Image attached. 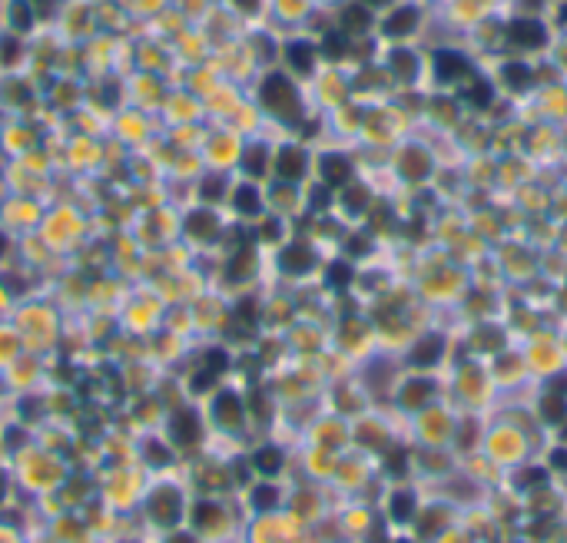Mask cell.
Listing matches in <instances>:
<instances>
[{
    "instance_id": "obj_1",
    "label": "cell",
    "mask_w": 567,
    "mask_h": 543,
    "mask_svg": "<svg viewBox=\"0 0 567 543\" xmlns=\"http://www.w3.org/2000/svg\"><path fill=\"white\" fill-rule=\"evenodd\" d=\"M262 103H266V110L286 116V120H292V116L298 113L296 90H292V83H288L286 77H279V73L266 77V83H262Z\"/></svg>"
},
{
    "instance_id": "obj_2",
    "label": "cell",
    "mask_w": 567,
    "mask_h": 543,
    "mask_svg": "<svg viewBox=\"0 0 567 543\" xmlns=\"http://www.w3.org/2000/svg\"><path fill=\"white\" fill-rule=\"evenodd\" d=\"M508 37L511 43H518V47H541L544 43V27H541L538 20H514L508 27Z\"/></svg>"
},
{
    "instance_id": "obj_3",
    "label": "cell",
    "mask_w": 567,
    "mask_h": 543,
    "mask_svg": "<svg viewBox=\"0 0 567 543\" xmlns=\"http://www.w3.org/2000/svg\"><path fill=\"white\" fill-rule=\"evenodd\" d=\"M150 510H153V517L160 520V524H176L180 520V494L176 490H156L153 494V504H150Z\"/></svg>"
},
{
    "instance_id": "obj_4",
    "label": "cell",
    "mask_w": 567,
    "mask_h": 543,
    "mask_svg": "<svg viewBox=\"0 0 567 543\" xmlns=\"http://www.w3.org/2000/svg\"><path fill=\"white\" fill-rule=\"evenodd\" d=\"M468 60L462 57V53H454V50H438L435 53V73H438V80H458L468 73Z\"/></svg>"
},
{
    "instance_id": "obj_5",
    "label": "cell",
    "mask_w": 567,
    "mask_h": 543,
    "mask_svg": "<svg viewBox=\"0 0 567 543\" xmlns=\"http://www.w3.org/2000/svg\"><path fill=\"white\" fill-rule=\"evenodd\" d=\"M276 172H279V179H282V182L302 179V172H306V156H302V149H296V146L282 149V153H279V162H276Z\"/></svg>"
},
{
    "instance_id": "obj_6",
    "label": "cell",
    "mask_w": 567,
    "mask_h": 543,
    "mask_svg": "<svg viewBox=\"0 0 567 543\" xmlns=\"http://www.w3.org/2000/svg\"><path fill=\"white\" fill-rule=\"evenodd\" d=\"M173 438H176V444H183V448H189V444L199 441V421H196L192 411H180L173 418Z\"/></svg>"
},
{
    "instance_id": "obj_7",
    "label": "cell",
    "mask_w": 567,
    "mask_h": 543,
    "mask_svg": "<svg viewBox=\"0 0 567 543\" xmlns=\"http://www.w3.org/2000/svg\"><path fill=\"white\" fill-rule=\"evenodd\" d=\"M442 352H444V342L438 338V334H428V338H422V342L412 348V364L428 368V364H435L438 358H442Z\"/></svg>"
},
{
    "instance_id": "obj_8",
    "label": "cell",
    "mask_w": 567,
    "mask_h": 543,
    "mask_svg": "<svg viewBox=\"0 0 567 543\" xmlns=\"http://www.w3.org/2000/svg\"><path fill=\"white\" fill-rule=\"evenodd\" d=\"M322 176H326L328 186H345L348 176H352V166H348L345 156L328 153V156H322Z\"/></svg>"
},
{
    "instance_id": "obj_9",
    "label": "cell",
    "mask_w": 567,
    "mask_h": 543,
    "mask_svg": "<svg viewBox=\"0 0 567 543\" xmlns=\"http://www.w3.org/2000/svg\"><path fill=\"white\" fill-rule=\"evenodd\" d=\"M216 418H219V424H226V428H239L242 424V404L236 394H219L216 398Z\"/></svg>"
},
{
    "instance_id": "obj_10",
    "label": "cell",
    "mask_w": 567,
    "mask_h": 543,
    "mask_svg": "<svg viewBox=\"0 0 567 543\" xmlns=\"http://www.w3.org/2000/svg\"><path fill=\"white\" fill-rule=\"evenodd\" d=\"M415 23H418V14H415L412 7H402L385 20V33H388V37H405V33L415 30Z\"/></svg>"
},
{
    "instance_id": "obj_11",
    "label": "cell",
    "mask_w": 567,
    "mask_h": 543,
    "mask_svg": "<svg viewBox=\"0 0 567 543\" xmlns=\"http://www.w3.org/2000/svg\"><path fill=\"white\" fill-rule=\"evenodd\" d=\"M282 268L292 272V275H302V272L312 268V252H308L306 246H288L286 252H282Z\"/></svg>"
},
{
    "instance_id": "obj_12",
    "label": "cell",
    "mask_w": 567,
    "mask_h": 543,
    "mask_svg": "<svg viewBox=\"0 0 567 543\" xmlns=\"http://www.w3.org/2000/svg\"><path fill=\"white\" fill-rule=\"evenodd\" d=\"M286 57H288V63H292V70L308 73V70H312V60H316V50L308 47V43H302V40H296V43L286 47Z\"/></svg>"
},
{
    "instance_id": "obj_13",
    "label": "cell",
    "mask_w": 567,
    "mask_h": 543,
    "mask_svg": "<svg viewBox=\"0 0 567 543\" xmlns=\"http://www.w3.org/2000/svg\"><path fill=\"white\" fill-rule=\"evenodd\" d=\"M402 172L408 179H425V176H428V156H425L422 149H408V153L402 156Z\"/></svg>"
},
{
    "instance_id": "obj_14",
    "label": "cell",
    "mask_w": 567,
    "mask_h": 543,
    "mask_svg": "<svg viewBox=\"0 0 567 543\" xmlns=\"http://www.w3.org/2000/svg\"><path fill=\"white\" fill-rule=\"evenodd\" d=\"M186 229L196 238H212L216 236V216L212 212H192L189 219H186Z\"/></svg>"
},
{
    "instance_id": "obj_15",
    "label": "cell",
    "mask_w": 567,
    "mask_h": 543,
    "mask_svg": "<svg viewBox=\"0 0 567 543\" xmlns=\"http://www.w3.org/2000/svg\"><path fill=\"white\" fill-rule=\"evenodd\" d=\"M252 464H256L259 474H279L282 454L276 448H259V450H256V458H252Z\"/></svg>"
},
{
    "instance_id": "obj_16",
    "label": "cell",
    "mask_w": 567,
    "mask_h": 543,
    "mask_svg": "<svg viewBox=\"0 0 567 543\" xmlns=\"http://www.w3.org/2000/svg\"><path fill=\"white\" fill-rule=\"evenodd\" d=\"M428 398H432V381H412V384H405L402 391V401L408 408H422Z\"/></svg>"
},
{
    "instance_id": "obj_17",
    "label": "cell",
    "mask_w": 567,
    "mask_h": 543,
    "mask_svg": "<svg viewBox=\"0 0 567 543\" xmlns=\"http://www.w3.org/2000/svg\"><path fill=\"white\" fill-rule=\"evenodd\" d=\"M342 23H345L348 33H362V30L372 23V17H368V10L365 7H345V14H342Z\"/></svg>"
},
{
    "instance_id": "obj_18",
    "label": "cell",
    "mask_w": 567,
    "mask_h": 543,
    "mask_svg": "<svg viewBox=\"0 0 567 543\" xmlns=\"http://www.w3.org/2000/svg\"><path fill=\"white\" fill-rule=\"evenodd\" d=\"M392 70L398 73V77H415V70H418V60H415V53H408V50H395L392 53Z\"/></svg>"
},
{
    "instance_id": "obj_19",
    "label": "cell",
    "mask_w": 567,
    "mask_h": 543,
    "mask_svg": "<svg viewBox=\"0 0 567 543\" xmlns=\"http://www.w3.org/2000/svg\"><path fill=\"white\" fill-rule=\"evenodd\" d=\"M236 209L246 212V216H256L259 212V192L252 189V186H239L236 189Z\"/></svg>"
},
{
    "instance_id": "obj_20",
    "label": "cell",
    "mask_w": 567,
    "mask_h": 543,
    "mask_svg": "<svg viewBox=\"0 0 567 543\" xmlns=\"http://www.w3.org/2000/svg\"><path fill=\"white\" fill-rule=\"evenodd\" d=\"M192 520H196V527L209 530V527H219L222 510L216 504H199V507H196V514H192Z\"/></svg>"
},
{
    "instance_id": "obj_21",
    "label": "cell",
    "mask_w": 567,
    "mask_h": 543,
    "mask_svg": "<svg viewBox=\"0 0 567 543\" xmlns=\"http://www.w3.org/2000/svg\"><path fill=\"white\" fill-rule=\"evenodd\" d=\"M10 20H14V27L17 30H30V23H33V10H30L27 0H14V4H10Z\"/></svg>"
},
{
    "instance_id": "obj_22",
    "label": "cell",
    "mask_w": 567,
    "mask_h": 543,
    "mask_svg": "<svg viewBox=\"0 0 567 543\" xmlns=\"http://www.w3.org/2000/svg\"><path fill=\"white\" fill-rule=\"evenodd\" d=\"M412 514H415V497L412 494H395L392 497V517L395 520H412Z\"/></svg>"
},
{
    "instance_id": "obj_23",
    "label": "cell",
    "mask_w": 567,
    "mask_h": 543,
    "mask_svg": "<svg viewBox=\"0 0 567 543\" xmlns=\"http://www.w3.org/2000/svg\"><path fill=\"white\" fill-rule=\"evenodd\" d=\"M504 80H508V86H514V90H524V86L531 83V70L524 67V63H508V67H504Z\"/></svg>"
},
{
    "instance_id": "obj_24",
    "label": "cell",
    "mask_w": 567,
    "mask_h": 543,
    "mask_svg": "<svg viewBox=\"0 0 567 543\" xmlns=\"http://www.w3.org/2000/svg\"><path fill=\"white\" fill-rule=\"evenodd\" d=\"M242 166H246L249 176H262V172H266V149H262V146H252L249 153L242 156Z\"/></svg>"
},
{
    "instance_id": "obj_25",
    "label": "cell",
    "mask_w": 567,
    "mask_h": 543,
    "mask_svg": "<svg viewBox=\"0 0 567 543\" xmlns=\"http://www.w3.org/2000/svg\"><path fill=\"white\" fill-rule=\"evenodd\" d=\"M322 50H326V57H332V60L345 57V37H342V33H328V37L322 40Z\"/></svg>"
},
{
    "instance_id": "obj_26",
    "label": "cell",
    "mask_w": 567,
    "mask_h": 543,
    "mask_svg": "<svg viewBox=\"0 0 567 543\" xmlns=\"http://www.w3.org/2000/svg\"><path fill=\"white\" fill-rule=\"evenodd\" d=\"M348 282H352V268H348L345 262H335V265L328 268V285H335V288H345Z\"/></svg>"
},
{
    "instance_id": "obj_27",
    "label": "cell",
    "mask_w": 567,
    "mask_h": 543,
    "mask_svg": "<svg viewBox=\"0 0 567 543\" xmlns=\"http://www.w3.org/2000/svg\"><path fill=\"white\" fill-rule=\"evenodd\" d=\"M541 414H544L548 421H561V418H564V401H561L558 394L544 398V401H541Z\"/></svg>"
},
{
    "instance_id": "obj_28",
    "label": "cell",
    "mask_w": 567,
    "mask_h": 543,
    "mask_svg": "<svg viewBox=\"0 0 567 543\" xmlns=\"http://www.w3.org/2000/svg\"><path fill=\"white\" fill-rule=\"evenodd\" d=\"M249 268H252V252H249V248L236 252V258L229 262V275H232V278H236V275H246Z\"/></svg>"
},
{
    "instance_id": "obj_29",
    "label": "cell",
    "mask_w": 567,
    "mask_h": 543,
    "mask_svg": "<svg viewBox=\"0 0 567 543\" xmlns=\"http://www.w3.org/2000/svg\"><path fill=\"white\" fill-rule=\"evenodd\" d=\"M345 206H348L352 212H362V209L368 206V192L362 189V186H352V189L345 192Z\"/></svg>"
},
{
    "instance_id": "obj_30",
    "label": "cell",
    "mask_w": 567,
    "mask_h": 543,
    "mask_svg": "<svg viewBox=\"0 0 567 543\" xmlns=\"http://www.w3.org/2000/svg\"><path fill=\"white\" fill-rule=\"evenodd\" d=\"M252 500H256V507H259V510H269V507H276L279 494H276V487H259V490L252 494Z\"/></svg>"
},
{
    "instance_id": "obj_31",
    "label": "cell",
    "mask_w": 567,
    "mask_h": 543,
    "mask_svg": "<svg viewBox=\"0 0 567 543\" xmlns=\"http://www.w3.org/2000/svg\"><path fill=\"white\" fill-rule=\"evenodd\" d=\"M17 57H20V43L14 37H7V40H0V63H17Z\"/></svg>"
},
{
    "instance_id": "obj_32",
    "label": "cell",
    "mask_w": 567,
    "mask_h": 543,
    "mask_svg": "<svg viewBox=\"0 0 567 543\" xmlns=\"http://www.w3.org/2000/svg\"><path fill=\"white\" fill-rule=\"evenodd\" d=\"M222 189H226V179H222V176H212V179L202 182V199H219Z\"/></svg>"
},
{
    "instance_id": "obj_33",
    "label": "cell",
    "mask_w": 567,
    "mask_h": 543,
    "mask_svg": "<svg viewBox=\"0 0 567 543\" xmlns=\"http://www.w3.org/2000/svg\"><path fill=\"white\" fill-rule=\"evenodd\" d=\"M468 100H472L474 106H488L491 103V86L488 83H474L472 90H468Z\"/></svg>"
},
{
    "instance_id": "obj_34",
    "label": "cell",
    "mask_w": 567,
    "mask_h": 543,
    "mask_svg": "<svg viewBox=\"0 0 567 543\" xmlns=\"http://www.w3.org/2000/svg\"><path fill=\"white\" fill-rule=\"evenodd\" d=\"M222 368H226V352H219V348H216V352L206 354V371H209V374H222Z\"/></svg>"
},
{
    "instance_id": "obj_35",
    "label": "cell",
    "mask_w": 567,
    "mask_h": 543,
    "mask_svg": "<svg viewBox=\"0 0 567 543\" xmlns=\"http://www.w3.org/2000/svg\"><path fill=\"white\" fill-rule=\"evenodd\" d=\"M242 318V322L246 325H252L256 322V302H252V298H246V302H239V312H236Z\"/></svg>"
},
{
    "instance_id": "obj_36",
    "label": "cell",
    "mask_w": 567,
    "mask_h": 543,
    "mask_svg": "<svg viewBox=\"0 0 567 543\" xmlns=\"http://www.w3.org/2000/svg\"><path fill=\"white\" fill-rule=\"evenodd\" d=\"M150 460H160V464H166V460H170V450L163 448V444H150Z\"/></svg>"
},
{
    "instance_id": "obj_37",
    "label": "cell",
    "mask_w": 567,
    "mask_h": 543,
    "mask_svg": "<svg viewBox=\"0 0 567 543\" xmlns=\"http://www.w3.org/2000/svg\"><path fill=\"white\" fill-rule=\"evenodd\" d=\"M312 206H316V209H326V206H328V192H326V189H316V192H312Z\"/></svg>"
},
{
    "instance_id": "obj_38",
    "label": "cell",
    "mask_w": 567,
    "mask_h": 543,
    "mask_svg": "<svg viewBox=\"0 0 567 543\" xmlns=\"http://www.w3.org/2000/svg\"><path fill=\"white\" fill-rule=\"evenodd\" d=\"M262 238H279V222L269 219L266 226H262Z\"/></svg>"
},
{
    "instance_id": "obj_39",
    "label": "cell",
    "mask_w": 567,
    "mask_h": 543,
    "mask_svg": "<svg viewBox=\"0 0 567 543\" xmlns=\"http://www.w3.org/2000/svg\"><path fill=\"white\" fill-rule=\"evenodd\" d=\"M368 248V238H348V252H365Z\"/></svg>"
},
{
    "instance_id": "obj_40",
    "label": "cell",
    "mask_w": 567,
    "mask_h": 543,
    "mask_svg": "<svg viewBox=\"0 0 567 543\" xmlns=\"http://www.w3.org/2000/svg\"><path fill=\"white\" fill-rule=\"evenodd\" d=\"M37 4V14H50V7H53V0H33Z\"/></svg>"
},
{
    "instance_id": "obj_41",
    "label": "cell",
    "mask_w": 567,
    "mask_h": 543,
    "mask_svg": "<svg viewBox=\"0 0 567 543\" xmlns=\"http://www.w3.org/2000/svg\"><path fill=\"white\" fill-rule=\"evenodd\" d=\"M103 103H116V86L110 83V90H103Z\"/></svg>"
},
{
    "instance_id": "obj_42",
    "label": "cell",
    "mask_w": 567,
    "mask_h": 543,
    "mask_svg": "<svg viewBox=\"0 0 567 543\" xmlns=\"http://www.w3.org/2000/svg\"><path fill=\"white\" fill-rule=\"evenodd\" d=\"M551 460H554V464H558V467H567V450H558V454H554V458H551Z\"/></svg>"
},
{
    "instance_id": "obj_43",
    "label": "cell",
    "mask_w": 567,
    "mask_h": 543,
    "mask_svg": "<svg viewBox=\"0 0 567 543\" xmlns=\"http://www.w3.org/2000/svg\"><path fill=\"white\" fill-rule=\"evenodd\" d=\"M236 4H239L242 10H256V7H259V0H236Z\"/></svg>"
},
{
    "instance_id": "obj_44",
    "label": "cell",
    "mask_w": 567,
    "mask_h": 543,
    "mask_svg": "<svg viewBox=\"0 0 567 543\" xmlns=\"http://www.w3.org/2000/svg\"><path fill=\"white\" fill-rule=\"evenodd\" d=\"M170 543H192V537H186V534H180V537H173Z\"/></svg>"
},
{
    "instance_id": "obj_45",
    "label": "cell",
    "mask_w": 567,
    "mask_h": 543,
    "mask_svg": "<svg viewBox=\"0 0 567 543\" xmlns=\"http://www.w3.org/2000/svg\"><path fill=\"white\" fill-rule=\"evenodd\" d=\"M4 252H7V236L0 232V255H4Z\"/></svg>"
},
{
    "instance_id": "obj_46",
    "label": "cell",
    "mask_w": 567,
    "mask_h": 543,
    "mask_svg": "<svg viewBox=\"0 0 567 543\" xmlns=\"http://www.w3.org/2000/svg\"><path fill=\"white\" fill-rule=\"evenodd\" d=\"M368 7H378V4H385V0H365Z\"/></svg>"
},
{
    "instance_id": "obj_47",
    "label": "cell",
    "mask_w": 567,
    "mask_h": 543,
    "mask_svg": "<svg viewBox=\"0 0 567 543\" xmlns=\"http://www.w3.org/2000/svg\"><path fill=\"white\" fill-rule=\"evenodd\" d=\"M0 497H4V477H0Z\"/></svg>"
},
{
    "instance_id": "obj_48",
    "label": "cell",
    "mask_w": 567,
    "mask_h": 543,
    "mask_svg": "<svg viewBox=\"0 0 567 543\" xmlns=\"http://www.w3.org/2000/svg\"><path fill=\"white\" fill-rule=\"evenodd\" d=\"M561 17H564V20H567V7H564V10H561Z\"/></svg>"
}]
</instances>
